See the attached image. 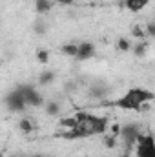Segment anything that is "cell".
Masks as SVG:
<instances>
[{
    "label": "cell",
    "instance_id": "obj_1",
    "mask_svg": "<svg viewBox=\"0 0 155 157\" xmlns=\"http://www.w3.org/2000/svg\"><path fill=\"white\" fill-rule=\"evenodd\" d=\"M106 104H110V106H115V108H120V110H131V112H141L142 108V104L128 91V93H124L120 99H117L113 102H106Z\"/></svg>",
    "mask_w": 155,
    "mask_h": 157
},
{
    "label": "cell",
    "instance_id": "obj_2",
    "mask_svg": "<svg viewBox=\"0 0 155 157\" xmlns=\"http://www.w3.org/2000/svg\"><path fill=\"white\" fill-rule=\"evenodd\" d=\"M139 133H141V130H139V126H137L135 122H128V124H124V126H122L120 137L124 139L128 152H130V148L137 143V135H139Z\"/></svg>",
    "mask_w": 155,
    "mask_h": 157
},
{
    "label": "cell",
    "instance_id": "obj_3",
    "mask_svg": "<svg viewBox=\"0 0 155 157\" xmlns=\"http://www.w3.org/2000/svg\"><path fill=\"white\" fill-rule=\"evenodd\" d=\"M137 155L139 157H155V137L146 135V143L137 146Z\"/></svg>",
    "mask_w": 155,
    "mask_h": 157
},
{
    "label": "cell",
    "instance_id": "obj_4",
    "mask_svg": "<svg viewBox=\"0 0 155 157\" xmlns=\"http://www.w3.org/2000/svg\"><path fill=\"white\" fill-rule=\"evenodd\" d=\"M141 104L142 102H150V101H153L155 99V93L153 91H150V90H144V88H131V90H128Z\"/></svg>",
    "mask_w": 155,
    "mask_h": 157
},
{
    "label": "cell",
    "instance_id": "obj_5",
    "mask_svg": "<svg viewBox=\"0 0 155 157\" xmlns=\"http://www.w3.org/2000/svg\"><path fill=\"white\" fill-rule=\"evenodd\" d=\"M95 55V46L93 42H80L78 44V55L77 59L78 60H88Z\"/></svg>",
    "mask_w": 155,
    "mask_h": 157
},
{
    "label": "cell",
    "instance_id": "obj_6",
    "mask_svg": "<svg viewBox=\"0 0 155 157\" xmlns=\"http://www.w3.org/2000/svg\"><path fill=\"white\" fill-rule=\"evenodd\" d=\"M60 104L57 102V101H47L46 104H44V113L47 115V117H59V113H60Z\"/></svg>",
    "mask_w": 155,
    "mask_h": 157
},
{
    "label": "cell",
    "instance_id": "obj_7",
    "mask_svg": "<svg viewBox=\"0 0 155 157\" xmlns=\"http://www.w3.org/2000/svg\"><path fill=\"white\" fill-rule=\"evenodd\" d=\"M148 48H150V42H148V40H141L137 46H133V48H131V51H133V55H135V57L142 59V57H146Z\"/></svg>",
    "mask_w": 155,
    "mask_h": 157
},
{
    "label": "cell",
    "instance_id": "obj_8",
    "mask_svg": "<svg viewBox=\"0 0 155 157\" xmlns=\"http://www.w3.org/2000/svg\"><path fill=\"white\" fill-rule=\"evenodd\" d=\"M51 7H53V2L51 0H35V11L39 15H46Z\"/></svg>",
    "mask_w": 155,
    "mask_h": 157
},
{
    "label": "cell",
    "instance_id": "obj_9",
    "mask_svg": "<svg viewBox=\"0 0 155 157\" xmlns=\"http://www.w3.org/2000/svg\"><path fill=\"white\" fill-rule=\"evenodd\" d=\"M60 51H62V55H66V57H75V59H77V55H78V44L68 42V44H64V46L60 48Z\"/></svg>",
    "mask_w": 155,
    "mask_h": 157
},
{
    "label": "cell",
    "instance_id": "obj_10",
    "mask_svg": "<svg viewBox=\"0 0 155 157\" xmlns=\"http://www.w3.org/2000/svg\"><path fill=\"white\" fill-rule=\"evenodd\" d=\"M124 6H126L131 13H137V11H141L142 7H146L144 0H124Z\"/></svg>",
    "mask_w": 155,
    "mask_h": 157
},
{
    "label": "cell",
    "instance_id": "obj_11",
    "mask_svg": "<svg viewBox=\"0 0 155 157\" xmlns=\"http://www.w3.org/2000/svg\"><path fill=\"white\" fill-rule=\"evenodd\" d=\"M59 124L62 126V128H66V130H73V128H77V126H80V122H78L77 119H75V115H71V117H64L59 121Z\"/></svg>",
    "mask_w": 155,
    "mask_h": 157
},
{
    "label": "cell",
    "instance_id": "obj_12",
    "mask_svg": "<svg viewBox=\"0 0 155 157\" xmlns=\"http://www.w3.org/2000/svg\"><path fill=\"white\" fill-rule=\"evenodd\" d=\"M131 37L137 40H146V29L142 28V26H139V24H133L131 26Z\"/></svg>",
    "mask_w": 155,
    "mask_h": 157
},
{
    "label": "cell",
    "instance_id": "obj_13",
    "mask_svg": "<svg viewBox=\"0 0 155 157\" xmlns=\"http://www.w3.org/2000/svg\"><path fill=\"white\" fill-rule=\"evenodd\" d=\"M53 80H55V71L46 70V71H42L39 75V84H42V86H47V84H51Z\"/></svg>",
    "mask_w": 155,
    "mask_h": 157
},
{
    "label": "cell",
    "instance_id": "obj_14",
    "mask_svg": "<svg viewBox=\"0 0 155 157\" xmlns=\"http://www.w3.org/2000/svg\"><path fill=\"white\" fill-rule=\"evenodd\" d=\"M102 144H104L108 150H113V148L117 146V137H115V135H112V133L102 135Z\"/></svg>",
    "mask_w": 155,
    "mask_h": 157
},
{
    "label": "cell",
    "instance_id": "obj_15",
    "mask_svg": "<svg viewBox=\"0 0 155 157\" xmlns=\"http://www.w3.org/2000/svg\"><path fill=\"white\" fill-rule=\"evenodd\" d=\"M18 128L24 132V133H31L33 132V122L29 119H20L18 121Z\"/></svg>",
    "mask_w": 155,
    "mask_h": 157
},
{
    "label": "cell",
    "instance_id": "obj_16",
    "mask_svg": "<svg viewBox=\"0 0 155 157\" xmlns=\"http://www.w3.org/2000/svg\"><path fill=\"white\" fill-rule=\"evenodd\" d=\"M117 49H119V51H122V53L130 51V49H131V44H130V40L124 39V37H120V39L117 40Z\"/></svg>",
    "mask_w": 155,
    "mask_h": 157
},
{
    "label": "cell",
    "instance_id": "obj_17",
    "mask_svg": "<svg viewBox=\"0 0 155 157\" xmlns=\"http://www.w3.org/2000/svg\"><path fill=\"white\" fill-rule=\"evenodd\" d=\"M37 60H39V64H47L49 62V51L47 49H37Z\"/></svg>",
    "mask_w": 155,
    "mask_h": 157
},
{
    "label": "cell",
    "instance_id": "obj_18",
    "mask_svg": "<svg viewBox=\"0 0 155 157\" xmlns=\"http://www.w3.org/2000/svg\"><path fill=\"white\" fill-rule=\"evenodd\" d=\"M46 29H47V26H46V22H44V20H37V22L33 24V31H35L37 35H44V33H46Z\"/></svg>",
    "mask_w": 155,
    "mask_h": 157
},
{
    "label": "cell",
    "instance_id": "obj_19",
    "mask_svg": "<svg viewBox=\"0 0 155 157\" xmlns=\"http://www.w3.org/2000/svg\"><path fill=\"white\" fill-rule=\"evenodd\" d=\"M144 29H146V35H148L150 39H155V20H152V22H148Z\"/></svg>",
    "mask_w": 155,
    "mask_h": 157
},
{
    "label": "cell",
    "instance_id": "obj_20",
    "mask_svg": "<svg viewBox=\"0 0 155 157\" xmlns=\"http://www.w3.org/2000/svg\"><path fill=\"white\" fill-rule=\"evenodd\" d=\"M110 132H112V135H115V137H120V132H122V124H119V122H113V124L110 126Z\"/></svg>",
    "mask_w": 155,
    "mask_h": 157
},
{
    "label": "cell",
    "instance_id": "obj_21",
    "mask_svg": "<svg viewBox=\"0 0 155 157\" xmlns=\"http://www.w3.org/2000/svg\"><path fill=\"white\" fill-rule=\"evenodd\" d=\"M59 6H73V0H57Z\"/></svg>",
    "mask_w": 155,
    "mask_h": 157
},
{
    "label": "cell",
    "instance_id": "obj_22",
    "mask_svg": "<svg viewBox=\"0 0 155 157\" xmlns=\"http://www.w3.org/2000/svg\"><path fill=\"white\" fill-rule=\"evenodd\" d=\"M122 157H131V155H130V154H128V152H126V154H124V155H122Z\"/></svg>",
    "mask_w": 155,
    "mask_h": 157
}]
</instances>
